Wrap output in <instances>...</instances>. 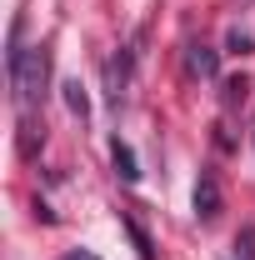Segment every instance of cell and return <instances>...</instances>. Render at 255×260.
Returning <instances> with one entry per match:
<instances>
[{
  "label": "cell",
  "instance_id": "obj_1",
  "mask_svg": "<svg viewBox=\"0 0 255 260\" xmlns=\"http://www.w3.org/2000/svg\"><path fill=\"white\" fill-rule=\"evenodd\" d=\"M45 75H50V45H30V50H10V85H15V100L20 110H35L40 95H45Z\"/></svg>",
  "mask_w": 255,
  "mask_h": 260
},
{
  "label": "cell",
  "instance_id": "obj_2",
  "mask_svg": "<svg viewBox=\"0 0 255 260\" xmlns=\"http://www.w3.org/2000/svg\"><path fill=\"white\" fill-rule=\"evenodd\" d=\"M195 215L200 220H215L220 215V185H215V175H200L195 180Z\"/></svg>",
  "mask_w": 255,
  "mask_h": 260
},
{
  "label": "cell",
  "instance_id": "obj_3",
  "mask_svg": "<svg viewBox=\"0 0 255 260\" xmlns=\"http://www.w3.org/2000/svg\"><path fill=\"white\" fill-rule=\"evenodd\" d=\"M185 60H190V70H195V75H205V80L220 70V60H215V50H210V45H190V55H185Z\"/></svg>",
  "mask_w": 255,
  "mask_h": 260
},
{
  "label": "cell",
  "instance_id": "obj_4",
  "mask_svg": "<svg viewBox=\"0 0 255 260\" xmlns=\"http://www.w3.org/2000/svg\"><path fill=\"white\" fill-rule=\"evenodd\" d=\"M115 170H120V180H125V185H135V180H140V170H135V150H130V145H120V140H115Z\"/></svg>",
  "mask_w": 255,
  "mask_h": 260
},
{
  "label": "cell",
  "instance_id": "obj_5",
  "mask_svg": "<svg viewBox=\"0 0 255 260\" xmlns=\"http://www.w3.org/2000/svg\"><path fill=\"white\" fill-rule=\"evenodd\" d=\"M65 100H70V110H75L80 120L90 115V100H85V90H80V80H70V85H65Z\"/></svg>",
  "mask_w": 255,
  "mask_h": 260
},
{
  "label": "cell",
  "instance_id": "obj_6",
  "mask_svg": "<svg viewBox=\"0 0 255 260\" xmlns=\"http://www.w3.org/2000/svg\"><path fill=\"white\" fill-rule=\"evenodd\" d=\"M225 100L235 105V100H245V80H230V90H225Z\"/></svg>",
  "mask_w": 255,
  "mask_h": 260
},
{
  "label": "cell",
  "instance_id": "obj_7",
  "mask_svg": "<svg viewBox=\"0 0 255 260\" xmlns=\"http://www.w3.org/2000/svg\"><path fill=\"white\" fill-rule=\"evenodd\" d=\"M65 260H100V255H95V250H70Z\"/></svg>",
  "mask_w": 255,
  "mask_h": 260
}]
</instances>
